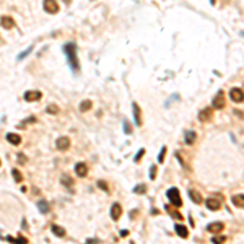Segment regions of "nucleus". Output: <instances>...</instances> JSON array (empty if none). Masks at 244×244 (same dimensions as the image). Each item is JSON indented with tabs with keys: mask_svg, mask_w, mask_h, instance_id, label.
<instances>
[{
	"mask_svg": "<svg viewBox=\"0 0 244 244\" xmlns=\"http://www.w3.org/2000/svg\"><path fill=\"white\" fill-rule=\"evenodd\" d=\"M31 51H33V47H28L26 51H23V52H21V54H18V57H16V60H23V59H25L26 55H30V54H31Z\"/></svg>",
	"mask_w": 244,
	"mask_h": 244,
	"instance_id": "obj_26",
	"label": "nucleus"
},
{
	"mask_svg": "<svg viewBox=\"0 0 244 244\" xmlns=\"http://www.w3.org/2000/svg\"><path fill=\"white\" fill-rule=\"evenodd\" d=\"M168 199H169V204H173L176 209L182 207V199H181V194H179L177 187H171L168 190Z\"/></svg>",
	"mask_w": 244,
	"mask_h": 244,
	"instance_id": "obj_2",
	"label": "nucleus"
},
{
	"mask_svg": "<svg viewBox=\"0 0 244 244\" xmlns=\"http://www.w3.org/2000/svg\"><path fill=\"white\" fill-rule=\"evenodd\" d=\"M98 187H101L103 190H107V189H109V187H107V184H106L104 181H99V182H98Z\"/></svg>",
	"mask_w": 244,
	"mask_h": 244,
	"instance_id": "obj_34",
	"label": "nucleus"
},
{
	"mask_svg": "<svg viewBox=\"0 0 244 244\" xmlns=\"http://www.w3.org/2000/svg\"><path fill=\"white\" fill-rule=\"evenodd\" d=\"M210 119H212V107H204V109L199 112V120L200 122H209Z\"/></svg>",
	"mask_w": 244,
	"mask_h": 244,
	"instance_id": "obj_9",
	"label": "nucleus"
},
{
	"mask_svg": "<svg viewBox=\"0 0 244 244\" xmlns=\"http://www.w3.org/2000/svg\"><path fill=\"white\" fill-rule=\"evenodd\" d=\"M41 98H42V93L38 91V90H31V91H26L25 93V99H26V101H30V103L39 101Z\"/></svg>",
	"mask_w": 244,
	"mask_h": 244,
	"instance_id": "obj_6",
	"label": "nucleus"
},
{
	"mask_svg": "<svg viewBox=\"0 0 244 244\" xmlns=\"http://www.w3.org/2000/svg\"><path fill=\"white\" fill-rule=\"evenodd\" d=\"M150 179H152V181H155V179H156V166H155V164L150 168Z\"/></svg>",
	"mask_w": 244,
	"mask_h": 244,
	"instance_id": "obj_32",
	"label": "nucleus"
},
{
	"mask_svg": "<svg viewBox=\"0 0 244 244\" xmlns=\"http://www.w3.org/2000/svg\"><path fill=\"white\" fill-rule=\"evenodd\" d=\"M46 111H47L49 114H59L60 109H59V106H55V104H49Z\"/></svg>",
	"mask_w": 244,
	"mask_h": 244,
	"instance_id": "obj_25",
	"label": "nucleus"
},
{
	"mask_svg": "<svg viewBox=\"0 0 244 244\" xmlns=\"http://www.w3.org/2000/svg\"><path fill=\"white\" fill-rule=\"evenodd\" d=\"M91 109V99H85V101H82L80 104V112H87Z\"/></svg>",
	"mask_w": 244,
	"mask_h": 244,
	"instance_id": "obj_21",
	"label": "nucleus"
},
{
	"mask_svg": "<svg viewBox=\"0 0 244 244\" xmlns=\"http://www.w3.org/2000/svg\"><path fill=\"white\" fill-rule=\"evenodd\" d=\"M231 202H233V205L238 207V209H244V195H242V194H236V195H233Z\"/></svg>",
	"mask_w": 244,
	"mask_h": 244,
	"instance_id": "obj_16",
	"label": "nucleus"
},
{
	"mask_svg": "<svg viewBox=\"0 0 244 244\" xmlns=\"http://www.w3.org/2000/svg\"><path fill=\"white\" fill-rule=\"evenodd\" d=\"M174 229H176V234L181 236V238H184V239L189 236V231H187V228H185L184 225H179V223H177V225L174 226Z\"/></svg>",
	"mask_w": 244,
	"mask_h": 244,
	"instance_id": "obj_17",
	"label": "nucleus"
},
{
	"mask_svg": "<svg viewBox=\"0 0 244 244\" xmlns=\"http://www.w3.org/2000/svg\"><path fill=\"white\" fill-rule=\"evenodd\" d=\"M38 209L41 213H47L49 212V204L46 202V200H39L38 202Z\"/></svg>",
	"mask_w": 244,
	"mask_h": 244,
	"instance_id": "obj_22",
	"label": "nucleus"
},
{
	"mask_svg": "<svg viewBox=\"0 0 244 244\" xmlns=\"http://www.w3.org/2000/svg\"><path fill=\"white\" fill-rule=\"evenodd\" d=\"M63 2H67V3H70V0H63Z\"/></svg>",
	"mask_w": 244,
	"mask_h": 244,
	"instance_id": "obj_37",
	"label": "nucleus"
},
{
	"mask_svg": "<svg viewBox=\"0 0 244 244\" xmlns=\"http://www.w3.org/2000/svg\"><path fill=\"white\" fill-rule=\"evenodd\" d=\"M12 176L15 177L16 182H21V181H23V174H21L18 169H12Z\"/></svg>",
	"mask_w": 244,
	"mask_h": 244,
	"instance_id": "obj_23",
	"label": "nucleus"
},
{
	"mask_svg": "<svg viewBox=\"0 0 244 244\" xmlns=\"http://www.w3.org/2000/svg\"><path fill=\"white\" fill-rule=\"evenodd\" d=\"M205 205H207V209L212 210V212H217V210H220V209H221V204L218 202L217 199H209V200L205 202Z\"/></svg>",
	"mask_w": 244,
	"mask_h": 244,
	"instance_id": "obj_14",
	"label": "nucleus"
},
{
	"mask_svg": "<svg viewBox=\"0 0 244 244\" xmlns=\"http://www.w3.org/2000/svg\"><path fill=\"white\" fill-rule=\"evenodd\" d=\"M62 184H65V185H68V187H72V185H73V181L70 179V176H63L62 177Z\"/></svg>",
	"mask_w": 244,
	"mask_h": 244,
	"instance_id": "obj_28",
	"label": "nucleus"
},
{
	"mask_svg": "<svg viewBox=\"0 0 244 244\" xmlns=\"http://www.w3.org/2000/svg\"><path fill=\"white\" fill-rule=\"evenodd\" d=\"M166 152H168V148H166V147H163V148H161V152H160V156H158V163H163V161H164Z\"/></svg>",
	"mask_w": 244,
	"mask_h": 244,
	"instance_id": "obj_27",
	"label": "nucleus"
},
{
	"mask_svg": "<svg viewBox=\"0 0 244 244\" xmlns=\"http://www.w3.org/2000/svg\"><path fill=\"white\" fill-rule=\"evenodd\" d=\"M166 210H168L169 213H173V218H176V220H181V218H182V217H181V215H179L177 212H174V210H173V209H171V207H169V205H166Z\"/></svg>",
	"mask_w": 244,
	"mask_h": 244,
	"instance_id": "obj_29",
	"label": "nucleus"
},
{
	"mask_svg": "<svg viewBox=\"0 0 244 244\" xmlns=\"http://www.w3.org/2000/svg\"><path fill=\"white\" fill-rule=\"evenodd\" d=\"M0 25H2L5 30H12V28L15 26V21H13L12 16H2L0 18Z\"/></svg>",
	"mask_w": 244,
	"mask_h": 244,
	"instance_id": "obj_15",
	"label": "nucleus"
},
{
	"mask_svg": "<svg viewBox=\"0 0 244 244\" xmlns=\"http://www.w3.org/2000/svg\"><path fill=\"white\" fill-rule=\"evenodd\" d=\"M75 173H77L78 177H85L88 174V164L87 163H78L75 166Z\"/></svg>",
	"mask_w": 244,
	"mask_h": 244,
	"instance_id": "obj_10",
	"label": "nucleus"
},
{
	"mask_svg": "<svg viewBox=\"0 0 244 244\" xmlns=\"http://www.w3.org/2000/svg\"><path fill=\"white\" fill-rule=\"evenodd\" d=\"M55 147L57 150H62V152H65V150L70 148V138L68 137H59L55 142Z\"/></svg>",
	"mask_w": 244,
	"mask_h": 244,
	"instance_id": "obj_7",
	"label": "nucleus"
},
{
	"mask_svg": "<svg viewBox=\"0 0 244 244\" xmlns=\"http://www.w3.org/2000/svg\"><path fill=\"white\" fill-rule=\"evenodd\" d=\"M189 197L192 199V202H195V204H202V195H200V192H197V190H194V189H190L189 190Z\"/></svg>",
	"mask_w": 244,
	"mask_h": 244,
	"instance_id": "obj_18",
	"label": "nucleus"
},
{
	"mask_svg": "<svg viewBox=\"0 0 244 244\" xmlns=\"http://www.w3.org/2000/svg\"><path fill=\"white\" fill-rule=\"evenodd\" d=\"M184 140H185L187 145H194L195 140H197V134L194 132V130H185L184 132Z\"/></svg>",
	"mask_w": 244,
	"mask_h": 244,
	"instance_id": "obj_13",
	"label": "nucleus"
},
{
	"mask_svg": "<svg viewBox=\"0 0 244 244\" xmlns=\"http://www.w3.org/2000/svg\"><path fill=\"white\" fill-rule=\"evenodd\" d=\"M130 124H129V120H124V132L129 135V134H132V127H129Z\"/></svg>",
	"mask_w": 244,
	"mask_h": 244,
	"instance_id": "obj_33",
	"label": "nucleus"
},
{
	"mask_svg": "<svg viewBox=\"0 0 244 244\" xmlns=\"http://www.w3.org/2000/svg\"><path fill=\"white\" fill-rule=\"evenodd\" d=\"M223 241H226V238H225V236H213V238H212V242H215V244H218V242H223Z\"/></svg>",
	"mask_w": 244,
	"mask_h": 244,
	"instance_id": "obj_31",
	"label": "nucleus"
},
{
	"mask_svg": "<svg viewBox=\"0 0 244 244\" xmlns=\"http://www.w3.org/2000/svg\"><path fill=\"white\" fill-rule=\"evenodd\" d=\"M51 229H52V233L57 236V238H63V236H65V229H63L62 226H59V225H52Z\"/></svg>",
	"mask_w": 244,
	"mask_h": 244,
	"instance_id": "obj_20",
	"label": "nucleus"
},
{
	"mask_svg": "<svg viewBox=\"0 0 244 244\" xmlns=\"http://www.w3.org/2000/svg\"><path fill=\"white\" fill-rule=\"evenodd\" d=\"M134 192H135V194H145V192H147V185H145V184L135 185V187H134Z\"/></svg>",
	"mask_w": 244,
	"mask_h": 244,
	"instance_id": "obj_24",
	"label": "nucleus"
},
{
	"mask_svg": "<svg viewBox=\"0 0 244 244\" xmlns=\"http://www.w3.org/2000/svg\"><path fill=\"white\" fill-rule=\"evenodd\" d=\"M87 242H99V241H98V239H91V238H90V239H87Z\"/></svg>",
	"mask_w": 244,
	"mask_h": 244,
	"instance_id": "obj_36",
	"label": "nucleus"
},
{
	"mask_svg": "<svg viewBox=\"0 0 244 244\" xmlns=\"http://www.w3.org/2000/svg\"><path fill=\"white\" fill-rule=\"evenodd\" d=\"M229 98L233 103H242L244 101V91L241 88H233L229 91Z\"/></svg>",
	"mask_w": 244,
	"mask_h": 244,
	"instance_id": "obj_3",
	"label": "nucleus"
},
{
	"mask_svg": "<svg viewBox=\"0 0 244 244\" xmlns=\"http://www.w3.org/2000/svg\"><path fill=\"white\" fill-rule=\"evenodd\" d=\"M212 106H213V109H223V107H225V95H223V91H220V93L215 95Z\"/></svg>",
	"mask_w": 244,
	"mask_h": 244,
	"instance_id": "obj_4",
	"label": "nucleus"
},
{
	"mask_svg": "<svg viewBox=\"0 0 244 244\" xmlns=\"http://www.w3.org/2000/svg\"><path fill=\"white\" fill-rule=\"evenodd\" d=\"M7 140H8L10 143H13V145H20V143H21V137H20V135L18 134H12V132L7 134Z\"/></svg>",
	"mask_w": 244,
	"mask_h": 244,
	"instance_id": "obj_19",
	"label": "nucleus"
},
{
	"mask_svg": "<svg viewBox=\"0 0 244 244\" xmlns=\"http://www.w3.org/2000/svg\"><path fill=\"white\" fill-rule=\"evenodd\" d=\"M223 228H225V225L221 223V221H213V223H209V226H207V231L217 234V233H221V229H223Z\"/></svg>",
	"mask_w": 244,
	"mask_h": 244,
	"instance_id": "obj_8",
	"label": "nucleus"
},
{
	"mask_svg": "<svg viewBox=\"0 0 244 244\" xmlns=\"http://www.w3.org/2000/svg\"><path fill=\"white\" fill-rule=\"evenodd\" d=\"M42 7H44V10L47 13H57L59 12V3H57L55 0H44V2H42Z\"/></svg>",
	"mask_w": 244,
	"mask_h": 244,
	"instance_id": "obj_5",
	"label": "nucleus"
},
{
	"mask_svg": "<svg viewBox=\"0 0 244 244\" xmlns=\"http://www.w3.org/2000/svg\"><path fill=\"white\" fill-rule=\"evenodd\" d=\"M132 109H134V119H135V125H142V111L137 103H132Z\"/></svg>",
	"mask_w": 244,
	"mask_h": 244,
	"instance_id": "obj_11",
	"label": "nucleus"
},
{
	"mask_svg": "<svg viewBox=\"0 0 244 244\" xmlns=\"http://www.w3.org/2000/svg\"><path fill=\"white\" fill-rule=\"evenodd\" d=\"M0 164H2V161H0Z\"/></svg>",
	"mask_w": 244,
	"mask_h": 244,
	"instance_id": "obj_38",
	"label": "nucleus"
},
{
	"mask_svg": "<svg viewBox=\"0 0 244 244\" xmlns=\"http://www.w3.org/2000/svg\"><path fill=\"white\" fill-rule=\"evenodd\" d=\"M120 215H122V207H120V204L116 202V204L111 207V218L112 220H119Z\"/></svg>",
	"mask_w": 244,
	"mask_h": 244,
	"instance_id": "obj_12",
	"label": "nucleus"
},
{
	"mask_svg": "<svg viewBox=\"0 0 244 244\" xmlns=\"http://www.w3.org/2000/svg\"><path fill=\"white\" fill-rule=\"evenodd\" d=\"M143 155H145V148H140V150H138V153L135 155V158H134V161H135V163H138V161H140V158H142Z\"/></svg>",
	"mask_w": 244,
	"mask_h": 244,
	"instance_id": "obj_30",
	"label": "nucleus"
},
{
	"mask_svg": "<svg viewBox=\"0 0 244 244\" xmlns=\"http://www.w3.org/2000/svg\"><path fill=\"white\" fill-rule=\"evenodd\" d=\"M63 54H65L67 60H68L70 68L73 70L75 73H78V72H80V63H78V57H77V46L73 44V42L65 44L63 46Z\"/></svg>",
	"mask_w": 244,
	"mask_h": 244,
	"instance_id": "obj_1",
	"label": "nucleus"
},
{
	"mask_svg": "<svg viewBox=\"0 0 244 244\" xmlns=\"http://www.w3.org/2000/svg\"><path fill=\"white\" fill-rule=\"evenodd\" d=\"M26 161V158H25V155L23 153H18V163L21 164V163H25Z\"/></svg>",
	"mask_w": 244,
	"mask_h": 244,
	"instance_id": "obj_35",
	"label": "nucleus"
}]
</instances>
